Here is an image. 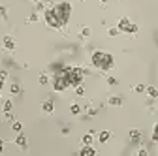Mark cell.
Instances as JSON below:
<instances>
[{
    "label": "cell",
    "mask_w": 158,
    "mask_h": 156,
    "mask_svg": "<svg viewBox=\"0 0 158 156\" xmlns=\"http://www.w3.org/2000/svg\"><path fill=\"white\" fill-rule=\"evenodd\" d=\"M109 139H111V132L104 130V132H100V133H98V141H100V143H107Z\"/></svg>",
    "instance_id": "9"
},
{
    "label": "cell",
    "mask_w": 158,
    "mask_h": 156,
    "mask_svg": "<svg viewBox=\"0 0 158 156\" xmlns=\"http://www.w3.org/2000/svg\"><path fill=\"white\" fill-rule=\"evenodd\" d=\"M60 73L66 77V81H68L70 87H77V85H81V81H83V77H85L87 72L83 68H72V66H68Z\"/></svg>",
    "instance_id": "3"
},
{
    "label": "cell",
    "mask_w": 158,
    "mask_h": 156,
    "mask_svg": "<svg viewBox=\"0 0 158 156\" xmlns=\"http://www.w3.org/2000/svg\"><path fill=\"white\" fill-rule=\"evenodd\" d=\"M145 92L151 96V98H158V88H156V87H147Z\"/></svg>",
    "instance_id": "13"
},
{
    "label": "cell",
    "mask_w": 158,
    "mask_h": 156,
    "mask_svg": "<svg viewBox=\"0 0 158 156\" xmlns=\"http://www.w3.org/2000/svg\"><path fill=\"white\" fill-rule=\"evenodd\" d=\"M11 94H21V87H19V85H11Z\"/></svg>",
    "instance_id": "22"
},
{
    "label": "cell",
    "mask_w": 158,
    "mask_h": 156,
    "mask_svg": "<svg viewBox=\"0 0 158 156\" xmlns=\"http://www.w3.org/2000/svg\"><path fill=\"white\" fill-rule=\"evenodd\" d=\"M121 32H126V34H135L137 32V25H134V23H130L126 17H123L121 21H118V27H117Z\"/></svg>",
    "instance_id": "4"
},
{
    "label": "cell",
    "mask_w": 158,
    "mask_h": 156,
    "mask_svg": "<svg viewBox=\"0 0 158 156\" xmlns=\"http://www.w3.org/2000/svg\"><path fill=\"white\" fill-rule=\"evenodd\" d=\"M47 83H49V77L45 73H42V75H40V85H47Z\"/></svg>",
    "instance_id": "17"
},
{
    "label": "cell",
    "mask_w": 158,
    "mask_h": 156,
    "mask_svg": "<svg viewBox=\"0 0 158 156\" xmlns=\"http://www.w3.org/2000/svg\"><path fill=\"white\" fill-rule=\"evenodd\" d=\"M4 17H6V8L0 6V19H4Z\"/></svg>",
    "instance_id": "27"
},
{
    "label": "cell",
    "mask_w": 158,
    "mask_h": 156,
    "mask_svg": "<svg viewBox=\"0 0 158 156\" xmlns=\"http://www.w3.org/2000/svg\"><path fill=\"white\" fill-rule=\"evenodd\" d=\"M34 2H40V0H34Z\"/></svg>",
    "instance_id": "33"
},
{
    "label": "cell",
    "mask_w": 158,
    "mask_h": 156,
    "mask_svg": "<svg viewBox=\"0 0 158 156\" xmlns=\"http://www.w3.org/2000/svg\"><path fill=\"white\" fill-rule=\"evenodd\" d=\"M70 15H72V6L68 2H60L45 11V23L51 28H62L70 21Z\"/></svg>",
    "instance_id": "1"
},
{
    "label": "cell",
    "mask_w": 158,
    "mask_h": 156,
    "mask_svg": "<svg viewBox=\"0 0 158 156\" xmlns=\"http://www.w3.org/2000/svg\"><path fill=\"white\" fill-rule=\"evenodd\" d=\"M75 94H77V96H83V94H85V88H83L81 85H77V87H75Z\"/></svg>",
    "instance_id": "19"
},
{
    "label": "cell",
    "mask_w": 158,
    "mask_h": 156,
    "mask_svg": "<svg viewBox=\"0 0 158 156\" xmlns=\"http://www.w3.org/2000/svg\"><path fill=\"white\" fill-rule=\"evenodd\" d=\"M53 109H55V105H53V102H51V100H47V102H44V104H42V111H44V113H47V115H49V113H53Z\"/></svg>",
    "instance_id": "11"
},
{
    "label": "cell",
    "mask_w": 158,
    "mask_h": 156,
    "mask_svg": "<svg viewBox=\"0 0 158 156\" xmlns=\"http://www.w3.org/2000/svg\"><path fill=\"white\" fill-rule=\"evenodd\" d=\"M6 79V72H0V90H2V83Z\"/></svg>",
    "instance_id": "26"
},
{
    "label": "cell",
    "mask_w": 158,
    "mask_h": 156,
    "mask_svg": "<svg viewBox=\"0 0 158 156\" xmlns=\"http://www.w3.org/2000/svg\"><path fill=\"white\" fill-rule=\"evenodd\" d=\"M11 128H13L15 132H21V128H23V126H21V122H13V124H11Z\"/></svg>",
    "instance_id": "24"
},
{
    "label": "cell",
    "mask_w": 158,
    "mask_h": 156,
    "mask_svg": "<svg viewBox=\"0 0 158 156\" xmlns=\"http://www.w3.org/2000/svg\"><path fill=\"white\" fill-rule=\"evenodd\" d=\"M92 143V135L90 133H85L83 135V145H90Z\"/></svg>",
    "instance_id": "16"
},
{
    "label": "cell",
    "mask_w": 158,
    "mask_h": 156,
    "mask_svg": "<svg viewBox=\"0 0 158 156\" xmlns=\"http://www.w3.org/2000/svg\"><path fill=\"white\" fill-rule=\"evenodd\" d=\"M38 19H40V17H38V13H32V15L28 17V23H36Z\"/></svg>",
    "instance_id": "23"
},
{
    "label": "cell",
    "mask_w": 158,
    "mask_h": 156,
    "mask_svg": "<svg viewBox=\"0 0 158 156\" xmlns=\"http://www.w3.org/2000/svg\"><path fill=\"white\" fill-rule=\"evenodd\" d=\"M70 85H68V81H66V77L62 75V73H58V75H55V79H53V88L55 90H66Z\"/></svg>",
    "instance_id": "5"
},
{
    "label": "cell",
    "mask_w": 158,
    "mask_h": 156,
    "mask_svg": "<svg viewBox=\"0 0 158 156\" xmlns=\"http://www.w3.org/2000/svg\"><path fill=\"white\" fill-rule=\"evenodd\" d=\"M15 145H19V147H21V149H27V145H28V141H27V138H25V135H23V133H19V135H17V138H15Z\"/></svg>",
    "instance_id": "10"
},
{
    "label": "cell",
    "mask_w": 158,
    "mask_h": 156,
    "mask_svg": "<svg viewBox=\"0 0 158 156\" xmlns=\"http://www.w3.org/2000/svg\"><path fill=\"white\" fill-rule=\"evenodd\" d=\"M107 83L113 87V85H117V79H115V77H107Z\"/></svg>",
    "instance_id": "28"
},
{
    "label": "cell",
    "mask_w": 158,
    "mask_h": 156,
    "mask_svg": "<svg viewBox=\"0 0 158 156\" xmlns=\"http://www.w3.org/2000/svg\"><path fill=\"white\" fill-rule=\"evenodd\" d=\"M89 115H96V109L94 107H89Z\"/></svg>",
    "instance_id": "30"
},
{
    "label": "cell",
    "mask_w": 158,
    "mask_h": 156,
    "mask_svg": "<svg viewBox=\"0 0 158 156\" xmlns=\"http://www.w3.org/2000/svg\"><path fill=\"white\" fill-rule=\"evenodd\" d=\"M79 154H81V156H94V154H96V150H94L90 145H83V149L79 150Z\"/></svg>",
    "instance_id": "7"
},
{
    "label": "cell",
    "mask_w": 158,
    "mask_h": 156,
    "mask_svg": "<svg viewBox=\"0 0 158 156\" xmlns=\"http://www.w3.org/2000/svg\"><path fill=\"white\" fill-rule=\"evenodd\" d=\"M11 107H13V104L8 100V102H4V113H8V111H11Z\"/></svg>",
    "instance_id": "20"
},
{
    "label": "cell",
    "mask_w": 158,
    "mask_h": 156,
    "mask_svg": "<svg viewBox=\"0 0 158 156\" xmlns=\"http://www.w3.org/2000/svg\"><path fill=\"white\" fill-rule=\"evenodd\" d=\"M145 88H147L145 85H135V88H134V90H135L137 94H141V92H145Z\"/></svg>",
    "instance_id": "21"
},
{
    "label": "cell",
    "mask_w": 158,
    "mask_h": 156,
    "mask_svg": "<svg viewBox=\"0 0 158 156\" xmlns=\"http://www.w3.org/2000/svg\"><path fill=\"white\" fill-rule=\"evenodd\" d=\"M15 45H17V43H15V40H13L11 36H4V47H6V49L13 51V49H15Z\"/></svg>",
    "instance_id": "6"
},
{
    "label": "cell",
    "mask_w": 158,
    "mask_h": 156,
    "mask_svg": "<svg viewBox=\"0 0 158 156\" xmlns=\"http://www.w3.org/2000/svg\"><path fill=\"white\" fill-rule=\"evenodd\" d=\"M92 66L98 68V70H102V72H107L115 66V60H113V56L109 53H104V51H96L92 55Z\"/></svg>",
    "instance_id": "2"
},
{
    "label": "cell",
    "mask_w": 158,
    "mask_h": 156,
    "mask_svg": "<svg viewBox=\"0 0 158 156\" xmlns=\"http://www.w3.org/2000/svg\"><path fill=\"white\" fill-rule=\"evenodd\" d=\"M79 34H81V38H89L90 36V28L89 27H81V32Z\"/></svg>",
    "instance_id": "15"
},
{
    "label": "cell",
    "mask_w": 158,
    "mask_h": 156,
    "mask_svg": "<svg viewBox=\"0 0 158 156\" xmlns=\"http://www.w3.org/2000/svg\"><path fill=\"white\" fill-rule=\"evenodd\" d=\"M109 105L121 107V105H123V98H121V96H111V98H109Z\"/></svg>",
    "instance_id": "12"
},
{
    "label": "cell",
    "mask_w": 158,
    "mask_h": 156,
    "mask_svg": "<svg viewBox=\"0 0 158 156\" xmlns=\"http://www.w3.org/2000/svg\"><path fill=\"white\" fill-rule=\"evenodd\" d=\"M152 139H154V141L158 143V124L154 126V132H152Z\"/></svg>",
    "instance_id": "25"
},
{
    "label": "cell",
    "mask_w": 158,
    "mask_h": 156,
    "mask_svg": "<svg viewBox=\"0 0 158 156\" xmlns=\"http://www.w3.org/2000/svg\"><path fill=\"white\" fill-rule=\"evenodd\" d=\"M118 32H121V30H118V28H109V30H107V34H109L111 38H115V36H118Z\"/></svg>",
    "instance_id": "18"
},
{
    "label": "cell",
    "mask_w": 158,
    "mask_h": 156,
    "mask_svg": "<svg viewBox=\"0 0 158 156\" xmlns=\"http://www.w3.org/2000/svg\"><path fill=\"white\" fill-rule=\"evenodd\" d=\"M70 111H72V115H79V113H81V107H79V104H72Z\"/></svg>",
    "instance_id": "14"
},
{
    "label": "cell",
    "mask_w": 158,
    "mask_h": 156,
    "mask_svg": "<svg viewBox=\"0 0 158 156\" xmlns=\"http://www.w3.org/2000/svg\"><path fill=\"white\" fill-rule=\"evenodd\" d=\"M107 4V0H102V6H106Z\"/></svg>",
    "instance_id": "32"
},
{
    "label": "cell",
    "mask_w": 158,
    "mask_h": 156,
    "mask_svg": "<svg viewBox=\"0 0 158 156\" xmlns=\"http://www.w3.org/2000/svg\"><path fill=\"white\" fill-rule=\"evenodd\" d=\"M2 149H4V143H2V139H0V152H2Z\"/></svg>",
    "instance_id": "31"
},
{
    "label": "cell",
    "mask_w": 158,
    "mask_h": 156,
    "mask_svg": "<svg viewBox=\"0 0 158 156\" xmlns=\"http://www.w3.org/2000/svg\"><path fill=\"white\" fill-rule=\"evenodd\" d=\"M130 141L132 143H139L141 141V132L139 130H130Z\"/></svg>",
    "instance_id": "8"
},
{
    "label": "cell",
    "mask_w": 158,
    "mask_h": 156,
    "mask_svg": "<svg viewBox=\"0 0 158 156\" xmlns=\"http://www.w3.org/2000/svg\"><path fill=\"white\" fill-rule=\"evenodd\" d=\"M137 154H139V156H147V154H149V152H147V150H145V149H141V150H137Z\"/></svg>",
    "instance_id": "29"
}]
</instances>
